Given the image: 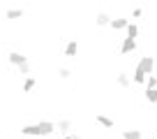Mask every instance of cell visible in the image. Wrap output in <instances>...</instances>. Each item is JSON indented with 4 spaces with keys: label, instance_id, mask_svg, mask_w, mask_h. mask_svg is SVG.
<instances>
[{
    "label": "cell",
    "instance_id": "obj_1",
    "mask_svg": "<svg viewBox=\"0 0 157 139\" xmlns=\"http://www.w3.org/2000/svg\"><path fill=\"white\" fill-rule=\"evenodd\" d=\"M56 132V123L51 121H39V123H28L21 125V134L25 137H49V134Z\"/></svg>",
    "mask_w": 157,
    "mask_h": 139
},
{
    "label": "cell",
    "instance_id": "obj_2",
    "mask_svg": "<svg viewBox=\"0 0 157 139\" xmlns=\"http://www.w3.org/2000/svg\"><path fill=\"white\" fill-rule=\"evenodd\" d=\"M136 70H139V72H143L146 77H150L152 72H155V56H150V54L141 56V60L136 63Z\"/></svg>",
    "mask_w": 157,
    "mask_h": 139
},
{
    "label": "cell",
    "instance_id": "obj_3",
    "mask_svg": "<svg viewBox=\"0 0 157 139\" xmlns=\"http://www.w3.org/2000/svg\"><path fill=\"white\" fill-rule=\"evenodd\" d=\"M134 51H136V40L125 37L123 44H120V54H123V56H129V54H134Z\"/></svg>",
    "mask_w": 157,
    "mask_h": 139
},
{
    "label": "cell",
    "instance_id": "obj_4",
    "mask_svg": "<svg viewBox=\"0 0 157 139\" xmlns=\"http://www.w3.org/2000/svg\"><path fill=\"white\" fill-rule=\"evenodd\" d=\"M7 60H10V65H14V67H19V65L28 63V58H25L21 51H10V54H7Z\"/></svg>",
    "mask_w": 157,
    "mask_h": 139
},
{
    "label": "cell",
    "instance_id": "obj_5",
    "mask_svg": "<svg viewBox=\"0 0 157 139\" xmlns=\"http://www.w3.org/2000/svg\"><path fill=\"white\" fill-rule=\"evenodd\" d=\"M76 54H78V42L69 40L67 44H65V56H67V58H76Z\"/></svg>",
    "mask_w": 157,
    "mask_h": 139
},
{
    "label": "cell",
    "instance_id": "obj_6",
    "mask_svg": "<svg viewBox=\"0 0 157 139\" xmlns=\"http://www.w3.org/2000/svg\"><path fill=\"white\" fill-rule=\"evenodd\" d=\"M109 26H111L113 30H125L129 26V19H125V16H116V19H111Z\"/></svg>",
    "mask_w": 157,
    "mask_h": 139
},
{
    "label": "cell",
    "instance_id": "obj_7",
    "mask_svg": "<svg viewBox=\"0 0 157 139\" xmlns=\"http://www.w3.org/2000/svg\"><path fill=\"white\" fill-rule=\"evenodd\" d=\"M95 123L102 125V128H106V130L113 128V118H109V116H104V114H95Z\"/></svg>",
    "mask_w": 157,
    "mask_h": 139
},
{
    "label": "cell",
    "instance_id": "obj_8",
    "mask_svg": "<svg viewBox=\"0 0 157 139\" xmlns=\"http://www.w3.org/2000/svg\"><path fill=\"white\" fill-rule=\"evenodd\" d=\"M116 84L120 86V88H129V86H132L129 74H127V72H118V74H116Z\"/></svg>",
    "mask_w": 157,
    "mask_h": 139
},
{
    "label": "cell",
    "instance_id": "obj_9",
    "mask_svg": "<svg viewBox=\"0 0 157 139\" xmlns=\"http://www.w3.org/2000/svg\"><path fill=\"white\" fill-rule=\"evenodd\" d=\"M23 16H25V12L21 10V7H14V10H7V12H5V19H10V21L23 19Z\"/></svg>",
    "mask_w": 157,
    "mask_h": 139
},
{
    "label": "cell",
    "instance_id": "obj_10",
    "mask_svg": "<svg viewBox=\"0 0 157 139\" xmlns=\"http://www.w3.org/2000/svg\"><path fill=\"white\" fill-rule=\"evenodd\" d=\"M35 86H37V79H35V77H25V79H23V86H21V90H23V93H33Z\"/></svg>",
    "mask_w": 157,
    "mask_h": 139
},
{
    "label": "cell",
    "instance_id": "obj_11",
    "mask_svg": "<svg viewBox=\"0 0 157 139\" xmlns=\"http://www.w3.org/2000/svg\"><path fill=\"white\" fill-rule=\"evenodd\" d=\"M109 23H111V16L106 12H97L95 14V26H109Z\"/></svg>",
    "mask_w": 157,
    "mask_h": 139
},
{
    "label": "cell",
    "instance_id": "obj_12",
    "mask_svg": "<svg viewBox=\"0 0 157 139\" xmlns=\"http://www.w3.org/2000/svg\"><path fill=\"white\" fill-rule=\"evenodd\" d=\"M141 137H143V132H141V130H136V128L123 130V139H141Z\"/></svg>",
    "mask_w": 157,
    "mask_h": 139
},
{
    "label": "cell",
    "instance_id": "obj_13",
    "mask_svg": "<svg viewBox=\"0 0 157 139\" xmlns=\"http://www.w3.org/2000/svg\"><path fill=\"white\" fill-rule=\"evenodd\" d=\"M129 81H134V84L141 86V84H146V74H143V72H139V70L134 67V74H132V79H129Z\"/></svg>",
    "mask_w": 157,
    "mask_h": 139
},
{
    "label": "cell",
    "instance_id": "obj_14",
    "mask_svg": "<svg viewBox=\"0 0 157 139\" xmlns=\"http://www.w3.org/2000/svg\"><path fill=\"white\" fill-rule=\"evenodd\" d=\"M56 130H60V132H69V130H72V121H58V123H56Z\"/></svg>",
    "mask_w": 157,
    "mask_h": 139
},
{
    "label": "cell",
    "instance_id": "obj_15",
    "mask_svg": "<svg viewBox=\"0 0 157 139\" xmlns=\"http://www.w3.org/2000/svg\"><path fill=\"white\" fill-rule=\"evenodd\" d=\"M146 90H152V88H157V77L155 74H150V77H146Z\"/></svg>",
    "mask_w": 157,
    "mask_h": 139
},
{
    "label": "cell",
    "instance_id": "obj_16",
    "mask_svg": "<svg viewBox=\"0 0 157 139\" xmlns=\"http://www.w3.org/2000/svg\"><path fill=\"white\" fill-rule=\"evenodd\" d=\"M125 30H127V37H132V40H136V35H139V26H136V23H129V26H127V28H125Z\"/></svg>",
    "mask_w": 157,
    "mask_h": 139
},
{
    "label": "cell",
    "instance_id": "obj_17",
    "mask_svg": "<svg viewBox=\"0 0 157 139\" xmlns=\"http://www.w3.org/2000/svg\"><path fill=\"white\" fill-rule=\"evenodd\" d=\"M146 102H150V104H157V88H152V90H146Z\"/></svg>",
    "mask_w": 157,
    "mask_h": 139
},
{
    "label": "cell",
    "instance_id": "obj_18",
    "mask_svg": "<svg viewBox=\"0 0 157 139\" xmlns=\"http://www.w3.org/2000/svg\"><path fill=\"white\" fill-rule=\"evenodd\" d=\"M69 77H72L69 67H58V79H69Z\"/></svg>",
    "mask_w": 157,
    "mask_h": 139
},
{
    "label": "cell",
    "instance_id": "obj_19",
    "mask_svg": "<svg viewBox=\"0 0 157 139\" xmlns=\"http://www.w3.org/2000/svg\"><path fill=\"white\" fill-rule=\"evenodd\" d=\"M16 70H19V74H21V77H28V74H30V65H28V63L19 65V67H16Z\"/></svg>",
    "mask_w": 157,
    "mask_h": 139
},
{
    "label": "cell",
    "instance_id": "obj_20",
    "mask_svg": "<svg viewBox=\"0 0 157 139\" xmlns=\"http://www.w3.org/2000/svg\"><path fill=\"white\" fill-rule=\"evenodd\" d=\"M141 14H143V10H141V7H136V10L132 12V16H136V19H139V16H141Z\"/></svg>",
    "mask_w": 157,
    "mask_h": 139
},
{
    "label": "cell",
    "instance_id": "obj_21",
    "mask_svg": "<svg viewBox=\"0 0 157 139\" xmlns=\"http://www.w3.org/2000/svg\"><path fill=\"white\" fill-rule=\"evenodd\" d=\"M63 139H81V137H78V134H65Z\"/></svg>",
    "mask_w": 157,
    "mask_h": 139
},
{
    "label": "cell",
    "instance_id": "obj_22",
    "mask_svg": "<svg viewBox=\"0 0 157 139\" xmlns=\"http://www.w3.org/2000/svg\"><path fill=\"white\" fill-rule=\"evenodd\" d=\"M155 139H157V137H155Z\"/></svg>",
    "mask_w": 157,
    "mask_h": 139
}]
</instances>
